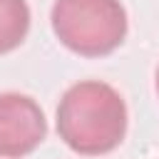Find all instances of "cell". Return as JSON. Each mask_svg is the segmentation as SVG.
Listing matches in <instances>:
<instances>
[{
  "instance_id": "obj_5",
  "label": "cell",
  "mask_w": 159,
  "mask_h": 159,
  "mask_svg": "<svg viewBox=\"0 0 159 159\" xmlns=\"http://www.w3.org/2000/svg\"><path fill=\"white\" fill-rule=\"evenodd\" d=\"M157 94H159V70H157Z\"/></svg>"
},
{
  "instance_id": "obj_2",
  "label": "cell",
  "mask_w": 159,
  "mask_h": 159,
  "mask_svg": "<svg viewBox=\"0 0 159 159\" xmlns=\"http://www.w3.org/2000/svg\"><path fill=\"white\" fill-rule=\"evenodd\" d=\"M55 37L82 57H104L127 37V10L119 0H55Z\"/></svg>"
},
{
  "instance_id": "obj_3",
  "label": "cell",
  "mask_w": 159,
  "mask_h": 159,
  "mask_svg": "<svg viewBox=\"0 0 159 159\" xmlns=\"http://www.w3.org/2000/svg\"><path fill=\"white\" fill-rule=\"evenodd\" d=\"M47 134L40 104L20 92L0 94V157L17 159L32 154Z\"/></svg>"
},
{
  "instance_id": "obj_1",
  "label": "cell",
  "mask_w": 159,
  "mask_h": 159,
  "mask_svg": "<svg viewBox=\"0 0 159 159\" xmlns=\"http://www.w3.org/2000/svg\"><path fill=\"white\" fill-rule=\"evenodd\" d=\"M57 134L77 154H109L127 134V104L122 94L97 80L72 84L57 104Z\"/></svg>"
},
{
  "instance_id": "obj_4",
  "label": "cell",
  "mask_w": 159,
  "mask_h": 159,
  "mask_svg": "<svg viewBox=\"0 0 159 159\" xmlns=\"http://www.w3.org/2000/svg\"><path fill=\"white\" fill-rule=\"evenodd\" d=\"M30 30V7L25 0H0V55L22 45Z\"/></svg>"
}]
</instances>
